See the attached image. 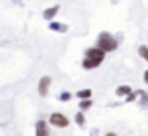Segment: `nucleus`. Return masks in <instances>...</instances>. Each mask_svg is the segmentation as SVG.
<instances>
[{"mask_svg":"<svg viewBox=\"0 0 148 136\" xmlns=\"http://www.w3.org/2000/svg\"><path fill=\"white\" fill-rule=\"evenodd\" d=\"M103 59H106V51H101V49L95 45V47H89V49L85 51L81 65H83V69H95V67H99V65L103 63Z\"/></svg>","mask_w":148,"mask_h":136,"instance_id":"nucleus-1","label":"nucleus"},{"mask_svg":"<svg viewBox=\"0 0 148 136\" xmlns=\"http://www.w3.org/2000/svg\"><path fill=\"white\" fill-rule=\"evenodd\" d=\"M101 51H106V53H112V51H116L118 49V41L114 39V35H110V33H99L97 35V43H95Z\"/></svg>","mask_w":148,"mask_h":136,"instance_id":"nucleus-2","label":"nucleus"},{"mask_svg":"<svg viewBox=\"0 0 148 136\" xmlns=\"http://www.w3.org/2000/svg\"><path fill=\"white\" fill-rule=\"evenodd\" d=\"M49 122H51L55 128H67V126H69L67 116H65V114H61V112H53V114L49 116Z\"/></svg>","mask_w":148,"mask_h":136,"instance_id":"nucleus-3","label":"nucleus"},{"mask_svg":"<svg viewBox=\"0 0 148 136\" xmlns=\"http://www.w3.org/2000/svg\"><path fill=\"white\" fill-rule=\"evenodd\" d=\"M49 87H51V77H49V75L41 77V79H39V95L45 98V95L49 93Z\"/></svg>","mask_w":148,"mask_h":136,"instance_id":"nucleus-4","label":"nucleus"},{"mask_svg":"<svg viewBox=\"0 0 148 136\" xmlns=\"http://www.w3.org/2000/svg\"><path fill=\"white\" fill-rule=\"evenodd\" d=\"M37 136H49V124L45 120L37 122Z\"/></svg>","mask_w":148,"mask_h":136,"instance_id":"nucleus-5","label":"nucleus"},{"mask_svg":"<svg viewBox=\"0 0 148 136\" xmlns=\"http://www.w3.org/2000/svg\"><path fill=\"white\" fill-rule=\"evenodd\" d=\"M57 12H59V6H51V8H47V10L43 12V19H45V21H51V19H55Z\"/></svg>","mask_w":148,"mask_h":136,"instance_id":"nucleus-6","label":"nucleus"},{"mask_svg":"<svg viewBox=\"0 0 148 136\" xmlns=\"http://www.w3.org/2000/svg\"><path fill=\"white\" fill-rule=\"evenodd\" d=\"M118 95H126V98L132 95V87H130V85H120V87H118Z\"/></svg>","mask_w":148,"mask_h":136,"instance_id":"nucleus-7","label":"nucleus"},{"mask_svg":"<svg viewBox=\"0 0 148 136\" xmlns=\"http://www.w3.org/2000/svg\"><path fill=\"white\" fill-rule=\"evenodd\" d=\"M77 98L79 100H89L91 98V89H79L77 91Z\"/></svg>","mask_w":148,"mask_h":136,"instance_id":"nucleus-8","label":"nucleus"},{"mask_svg":"<svg viewBox=\"0 0 148 136\" xmlns=\"http://www.w3.org/2000/svg\"><path fill=\"white\" fill-rule=\"evenodd\" d=\"M138 53H140V57L148 63V47H146V45H140V47H138Z\"/></svg>","mask_w":148,"mask_h":136,"instance_id":"nucleus-9","label":"nucleus"},{"mask_svg":"<svg viewBox=\"0 0 148 136\" xmlns=\"http://www.w3.org/2000/svg\"><path fill=\"white\" fill-rule=\"evenodd\" d=\"M49 27H51L53 31H59V33H65V31H67V27H65V25H61V23H51Z\"/></svg>","mask_w":148,"mask_h":136,"instance_id":"nucleus-10","label":"nucleus"},{"mask_svg":"<svg viewBox=\"0 0 148 136\" xmlns=\"http://www.w3.org/2000/svg\"><path fill=\"white\" fill-rule=\"evenodd\" d=\"M79 106H81V110H89L91 108V100H81Z\"/></svg>","mask_w":148,"mask_h":136,"instance_id":"nucleus-11","label":"nucleus"},{"mask_svg":"<svg viewBox=\"0 0 148 136\" xmlns=\"http://www.w3.org/2000/svg\"><path fill=\"white\" fill-rule=\"evenodd\" d=\"M75 122H77V124H79V126H83V124H85V116H83V114H81V112H79V114H77V116H75Z\"/></svg>","mask_w":148,"mask_h":136,"instance_id":"nucleus-12","label":"nucleus"},{"mask_svg":"<svg viewBox=\"0 0 148 136\" xmlns=\"http://www.w3.org/2000/svg\"><path fill=\"white\" fill-rule=\"evenodd\" d=\"M69 98H71V93H69V91H63V93L59 95V100H61V102H67Z\"/></svg>","mask_w":148,"mask_h":136,"instance_id":"nucleus-13","label":"nucleus"},{"mask_svg":"<svg viewBox=\"0 0 148 136\" xmlns=\"http://www.w3.org/2000/svg\"><path fill=\"white\" fill-rule=\"evenodd\" d=\"M140 100H142V106H148V95L140 91Z\"/></svg>","mask_w":148,"mask_h":136,"instance_id":"nucleus-14","label":"nucleus"},{"mask_svg":"<svg viewBox=\"0 0 148 136\" xmlns=\"http://www.w3.org/2000/svg\"><path fill=\"white\" fill-rule=\"evenodd\" d=\"M144 81H146V83H148V69H146V71H144Z\"/></svg>","mask_w":148,"mask_h":136,"instance_id":"nucleus-15","label":"nucleus"},{"mask_svg":"<svg viewBox=\"0 0 148 136\" xmlns=\"http://www.w3.org/2000/svg\"><path fill=\"white\" fill-rule=\"evenodd\" d=\"M106 136H118V134H116V132H108Z\"/></svg>","mask_w":148,"mask_h":136,"instance_id":"nucleus-16","label":"nucleus"}]
</instances>
